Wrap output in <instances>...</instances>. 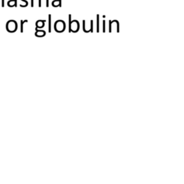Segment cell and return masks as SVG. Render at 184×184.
<instances>
[{
    "instance_id": "cell-10",
    "label": "cell",
    "mask_w": 184,
    "mask_h": 184,
    "mask_svg": "<svg viewBox=\"0 0 184 184\" xmlns=\"http://www.w3.org/2000/svg\"><path fill=\"white\" fill-rule=\"evenodd\" d=\"M34 1H35V0H31V7H34Z\"/></svg>"
},
{
    "instance_id": "cell-6",
    "label": "cell",
    "mask_w": 184,
    "mask_h": 184,
    "mask_svg": "<svg viewBox=\"0 0 184 184\" xmlns=\"http://www.w3.org/2000/svg\"><path fill=\"white\" fill-rule=\"evenodd\" d=\"M35 35H36V36H39V37L44 36V35H45V31H38V30H37V32L36 33H35Z\"/></svg>"
},
{
    "instance_id": "cell-9",
    "label": "cell",
    "mask_w": 184,
    "mask_h": 184,
    "mask_svg": "<svg viewBox=\"0 0 184 184\" xmlns=\"http://www.w3.org/2000/svg\"><path fill=\"white\" fill-rule=\"evenodd\" d=\"M22 2H24L25 3V5H26V7L28 6V2L27 1V0H22Z\"/></svg>"
},
{
    "instance_id": "cell-8",
    "label": "cell",
    "mask_w": 184,
    "mask_h": 184,
    "mask_svg": "<svg viewBox=\"0 0 184 184\" xmlns=\"http://www.w3.org/2000/svg\"><path fill=\"white\" fill-rule=\"evenodd\" d=\"M22 23H21V32H22V31H23V29H22V28H23V23L24 22H25V21H22Z\"/></svg>"
},
{
    "instance_id": "cell-7",
    "label": "cell",
    "mask_w": 184,
    "mask_h": 184,
    "mask_svg": "<svg viewBox=\"0 0 184 184\" xmlns=\"http://www.w3.org/2000/svg\"><path fill=\"white\" fill-rule=\"evenodd\" d=\"M49 18V32H50V23H51V15H48Z\"/></svg>"
},
{
    "instance_id": "cell-1",
    "label": "cell",
    "mask_w": 184,
    "mask_h": 184,
    "mask_svg": "<svg viewBox=\"0 0 184 184\" xmlns=\"http://www.w3.org/2000/svg\"><path fill=\"white\" fill-rule=\"evenodd\" d=\"M54 27L57 32H63V31H64L65 28H66V25H65V22L63 20H58L56 22Z\"/></svg>"
},
{
    "instance_id": "cell-4",
    "label": "cell",
    "mask_w": 184,
    "mask_h": 184,
    "mask_svg": "<svg viewBox=\"0 0 184 184\" xmlns=\"http://www.w3.org/2000/svg\"><path fill=\"white\" fill-rule=\"evenodd\" d=\"M52 6L53 7H61V0H54V1H53Z\"/></svg>"
},
{
    "instance_id": "cell-2",
    "label": "cell",
    "mask_w": 184,
    "mask_h": 184,
    "mask_svg": "<svg viewBox=\"0 0 184 184\" xmlns=\"http://www.w3.org/2000/svg\"><path fill=\"white\" fill-rule=\"evenodd\" d=\"M17 22L14 20H10L7 22V30L9 32H14V31L17 30Z\"/></svg>"
},
{
    "instance_id": "cell-11",
    "label": "cell",
    "mask_w": 184,
    "mask_h": 184,
    "mask_svg": "<svg viewBox=\"0 0 184 184\" xmlns=\"http://www.w3.org/2000/svg\"><path fill=\"white\" fill-rule=\"evenodd\" d=\"M2 7H5V0H2Z\"/></svg>"
},
{
    "instance_id": "cell-5",
    "label": "cell",
    "mask_w": 184,
    "mask_h": 184,
    "mask_svg": "<svg viewBox=\"0 0 184 184\" xmlns=\"http://www.w3.org/2000/svg\"><path fill=\"white\" fill-rule=\"evenodd\" d=\"M45 20L37 21L36 22L37 27H38V28H42V27H44V25H45Z\"/></svg>"
},
{
    "instance_id": "cell-3",
    "label": "cell",
    "mask_w": 184,
    "mask_h": 184,
    "mask_svg": "<svg viewBox=\"0 0 184 184\" xmlns=\"http://www.w3.org/2000/svg\"><path fill=\"white\" fill-rule=\"evenodd\" d=\"M8 7H17V0H10L7 2Z\"/></svg>"
}]
</instances>
